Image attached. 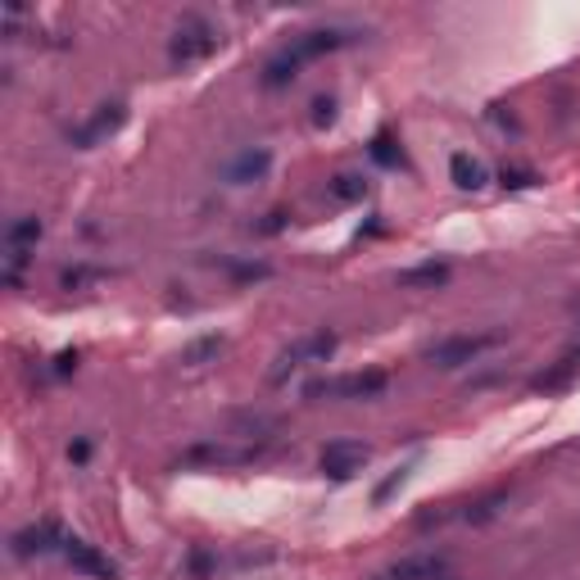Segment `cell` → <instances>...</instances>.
Returning <instances> with one entry per match:
<instances>
[{"instance_id":"obj_22","label":"cell","mask_w":580,"mask_h":580,"mask_svg":"<svg viewBox=\"0 0 580 580\" xmlns=\"http://www.w3.org/2000/svg\"><path fill=\"white\" fill-rule=\"evenodd\" d=\"M91 277H100V272H91V268H78V272H64V286H69V291H78V286H86Z\"/></svg>"},{"instance_id":"obj_13","label":"cell","mask_w":580,"mask_h":580,"mask_svg":"<svg viewBox=\"0 0 580 580\" xmlns=\"http://www.w3.org/2000/svg\"><path fill=\"white\" fill-rule=\"evenodd\" d=\"M37 240H42V218H19V223H10V232H5V250H10V255H33Z\"/></svg>"},{"instance_id":"obj_8","label":"cell","mask_w":580,"mask_h":580,"mask_svg":"<svg viewBox=\"0 0 580 580\" xmlns=\"http://www.w3.org/2000/svg\"><path fill=\"white\" fill-rule=\"evenodd\" d=\"M59 554H64V563H69L73 571H82V576H91V580H118V567L100 554V548H91V544L78 540V535H69Z\"/></svg>"},{"instance_id":"obj_23","label":"cell","mask_w":580,"mask_h":580,"mask_svg":"<svg viewBox=\"0 0 580 580\" xmlns=\"http://www.w3.org/2000/svg\"><path fill=\"white\" fill-rule=\"evenodd\" d=\"M69 458H73V463H86V458H91V445H86V440L69 445Z\"/></svg>"},{"instance_id":"obj_20","label":"cell","mask_w":580,"mask_h":580,"mask_svg":"<svg viewBox=\"0 0 580 580\" xmlns=\"http://www.w3.org/2000/svg\"><path fill=\"white\" fill-rule=\"evenodd\" d=\"M372 159L386 164V168H394V164H400V150H394L390 137H377V141H372Z\"/></svg>"},{"instance_id":"obj_5","label":"cell","mask_w":580,"mask_h":580,"mask_svg":"<svg viewBox=\"0 0 580 580\" xmlns=\"http://www.w3.org/2000/svg\"><path fill=\"white\" fill-rule=\"evenodd\" d=\"M372 580H449V554L440 548H422V554H404L390 567H381Z\"/></svg>"},{"instance_id":"obj_15","label":"cell","mask_w":580,"mask_h":580,"mask_svg":"<svg viewBox=\"0 0 580 580\" xmlns=\"http://www.w3.org/2000/svg\"><path fill=\"white\" fill-rule=\"evenodd\" d=\"M445 282H449L445 263H422V268H404L400 272V286H445Z\"/></svg>"},{"instance_id":"obj_12","label":"cell","mask_w":580,"mask_h":580,"mask_svg":"<svg viewBox=\"0 0 580 580\" xmlns=\"http://www.w3.org/2000/svg\"><path fill=\"white\" fill-rule=\"evenodd\" d=\"M449 177H453V187H458V191H481L485 181H490L485 164L472 159V155H453V159H449Z\"/></svg>"},{"instance_id":"obj_17","label":"cell","mask_w":580,"mask_h":580,"mask_svg":"<svg viewBox=\"0 0 580 580\" xmlns=\"http://www.w3.org/2000/svg\"><path fill=\"white\" fill-rule=\"evenodd\" d=\"M218 350H223L218 335H204V341H196V345L181 350V363H187V368H200V363H204V358H213Z\"/></svg>"},{"instance_id":"obj_21","label":"cell","mask_w":580,"mask_h":580,"mask_svg":"<svg viewBox=\"0 0 580 580\" xmlns=\"http://www.w3.org/2000/svg\"><path fill=\"white\" fill-rule=\"evenodd\" d=\"M327 123H335V96L313 100V128H327Z\"/></svg>"},{"instance_id":"obj_14","label":"cell","mask_w":580,"mask_h":580,"mask_svg":"<svg viewBox=\"0 0 580 580\" xmlns=\"http://www.w3.org/2000/svg\"><path fill=\"white\" fill-rule=\"evenodd\" d=\"M327 196H331L335 204H354V200L368 196V181H363L358 173H335V177L327 181Z\"/></svg>"},{"instance_id":"obj_6","label":"cell","mask_w":580,"mask_h":580,"mask_svg":"<svg viewBox=\"0 0 580 580\" xmlns=\"http://www.w3.org/2000/svg\"><path fill=\"white\" fill-rule=\"evenodd\" d=\"M495 345H499L495 331H485V335H449V341L426 350V358H431L436 368H463V363H476L485 350H495Z\"/></svg>"},{"instance_id":"obj_9","label":"cell","mask_w":580,"mask_h":580,"mask_svg":"<svg viewBox=\"0 0 580 580\" xmlns=\"http://www.w3.org/2000/svg\"><path fill=\"white\" fill-rule=\"evenodd\" d=\"M123 118H128V105L123 100H114V105H100L96 114L86 118V123L73 132V145H96V141H105V137H114L118 128H123Z\"/></svg>"},{"instance_id":"obj_16","label":"cell","mask_w":580,"mask_h":580,"mask_svg":"<svg viewBox=\"0 0 580 580\" xmlns=\"http://www.w3.org/2000/svg\"><path fill=\"white\" fill-rule=\"evenodd\" d=\"M413 467H417V458H409L404 467H394V472L377 485V490H372V504H390V499H394V490H404V481L413 476Z\"/></svg>"},{"instance_id":"obj_1","label":"cell","mask_w":580,"mask_h":580,"mask_svg":"<svg viewBox=\"0 0 580 580\" xmlns=\"http://www.w3.org/2000/svg\"><path fill=\"white\" fill-rule=\"evenodd\" d=\"M341 46H350V33H345V27H313V33L295 37L282 55L268 59L263 86H286V82H295L304 64H313V59H322V55H331V50H341Z\"/></svg>"},{"instance_id":"obj_2","label":"cell","mask_w":580,"mask_h":580,"mask_svg":"<svg viewBox=\"0 0 580 580\" xmlns=\"http://www.w3.org/2000/svg\"><path fill=\"white\" fill-rule=\"evenodd\" d=\"M223 46V37H218V27H213L209 19H200V14H187L177 27H173V42H168V59L173 64H204V59Z\"/></svg>"},{"instance_id":"obj_3","label":"cell","mask_w":580,"mask_h":580,"mask_svg":"<svg viewBox=\"0 0 580 580\" xmlns=\"http://www.w3.org/2000/svg\"><path fill=\"white\" fill-rule=\"evenodd\" d=\"M386 390V372L368 368V372H341V377H318L304 386L309 400H377Z\"/></svg>"},{"instance_id":"obj_18","label":"cell","mask_w":580,"mask_h":580,"mask_svg":"<svg viewBox=\"0 0 580 580\" xmlns=\"http://www.w3.org/2000/svg\"><path fill=\"white\" fill-rule=\"evenodd\" d=\"M499 504H508V495L499 490V495H490V499H481V504H472L467 508V522H490V517L499 512Z\"/></svg>"},{"instance_id":"obj_11","label":"cell","mask_w":580,"mask_h":580,"mask_svg":"<svg viewBox=\"0 0 580 580\" xmlns=\"http://www.w3.org/2000/svg\"><path fill=\"white\" fill-rule=\"evenodd\" d=\"M268 168H272V150H240V155L227 164V181L232 187H246V181H259V177H268Z\"/></svg>"},{"instance_id":"obj_7","label":"cell","mask_w":580,"mask_h":580,"mask_svg":"<svg viewBox=\"0 0 580 580\" xmlns=\"http://www.w3.org/2000/svg\"><path fill=\"white\" fill-rule=\"evenodd\" d=\"M363 463H368V445H358V440H331L322 449V476H331V481L358 476Z\"/></svg>"},{"instance_id":"obj_4","label":"cell","mask_w":580,"mask_h":580,"mask_svg":"<svg viewBox=\"0 0 580 580\" xmlns=\"http://www.w3.org/2000/svg\"><path fill=\"white\" fill-rule=\"evenodd\" d=\"M335 354V331H313V335H299L295 345H286L282 354H277V363H272V381H286L291 372H299V368H313V363H327Z\"/></svg>"},{"instance_id":"obj_19","label":"cell","mask_w":580,"mask_h":580,"mask_svg":"<svg viewBox=\"0 0 580 580\" xmlns=\"http://www.w3.org/2000/svg\"><path fill=\"white\" fill-rule=\"evenodd\" d=\"M504 191H522V187H535V173L531 168H504Z\"/></svg>"},{"instance_id":"obj_10","label":"cell","mask_w":580,"mask_h":580,"mask_svg":"<svg viewBox=\"0 0 580 580\" xmlns=\"http://www.w3.org/2000/svg\"><path fill=\"white\" fill-rule=\"evenodd\" d=\"M64 531L55 522H37V526H23L14 540H10V554L14 558H33V554H50V548H64Z\"/></svg>"}]
</instances>
